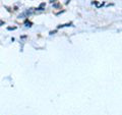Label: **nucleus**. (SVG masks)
Returning a JSON list of instances; mask_svg holds the SVG:
<instances>
[{
  "mask_svg": "<svg viewBox=\"0 0 122 115\" xmlns=\"http://www.w3.org/2000/svg\"><path fill=\"white\" fill-rule=\"evenodd\" d=\"M3 24H4V22H3V21H0V26H2V25H3Z\"/></svg>",
  "mask_w": 122,
  "mask_h": 115,
  "instance_id": "1",
  "label": "nucleus"
},
{
  "mask_svg": "<svg viewBox=\"0 0 122 115\" xmlns=\"http://www.w3.org/2000/svg\"><path fill=\"white\" fill-rule=\"evenodd\" d=\"M55 1H56V0H50V2H52V3H53V2H55Z\"/></svg>",
  "mask_w": 122,
  "mask_h": 115,
  "instance_id": "2",
  "label": "nucleus"
}]
</instances>
